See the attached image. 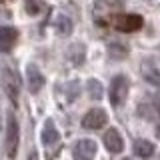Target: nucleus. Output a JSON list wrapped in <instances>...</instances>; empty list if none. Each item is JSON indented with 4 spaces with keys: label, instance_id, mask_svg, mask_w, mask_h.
Returning <instances> with one entry per match:
<instances>
[{
    "label": "nucleus",
    "instance_id": "obj_1",
    "mask_svg": "<svg viewBox=\"0 0 160 160\" xmlns=\"http://www.w3.org/2000/svg\"><path fill=\"white\" fill-rule=\"evenodd\" d=\"M0 84H2L4 92L8 94V98L12 100V104H18V92H20V78L16 74V70L8 64L0 66Z\"/></svg>",
    "mask_w": 160,
    "mask_h": 160
},
{
    "label": "nucleus",
    "instance_id": "obj_2",
    "mask_svg": "<svg viewBox=\"0 0 160 160\" xmlns=\"http://www.w3.org/2000/svg\"><path fill=\"white\" fill-rule=\"evenodd\" d=\"M144 20L142 16H138V14H114V16L108 18V26H112L114 30H118V32H138L140 28H142Z\"/></svg>",
    "mask_w": 160,
    "mask_h": 160
},
{
    "label": "nucleus",
    "instance_id": "obj_3",
    "mask_svg": "<svg viewBox=\"0 0 160 160\" xmlns=\"http://www.w3.org/2000/svg\"><path fill=\"white\" fill-rule=\"evenodd\" d=\"M122 8V0H96L94 2V20L98 26H108V18Z\"/></svg>",
    "mask_w": 160,
    "mask_h": 160
},
{
    "label": "nucleus",
    "instance_id": "obj_4",
    "mask_svg": "<svg viewBox=\"0 0 160 160\" xmlns=\"http://www.w3.org/2000/svg\"><path fill=\"white\" fill-rule=\"evenodd\" d=\"M128 90H130V82L126 76H122V74H118V76L112 78V82H110V104L112 106H122L124 100L128 96Z\"/></svg>",
    "mask_w": 160,
    "mask_h": 160
},
{
    "label": "nucleus",
    "instance_id": "obj_5",
    "mask_svg": "<svg viewBox=\"0 0 160 160\" xmlns=\"http://www.w3.org/2000/svg\"><path fill=\"white\" fill-rule=\"evenodd\" d=\"M18 142H20L18 120H16L14 114H8V120H6V156L8 158H16Z\"/></svg>",
    "mask_w": 160,
    "mask_h": 160
},
{
    "label": "nucleus",
    "instance_id": "obj_6",
    "mask_svg": "<svg viewBox=\"0 0 160 160\" xmlns=\"http://www.w3.org/2000/svg\"><path fill=\"white\" fill-rule=\"evenodd\" d=\"M106 122H108V116L102 108H92L82 116V128L86 130H98L106 126Z\"/></svg>",
    "mask_w": 160,
    "mask_h": 160
},
{
    "label": "nucleus",
    "instance_id": "obj_7",
    "mask_svg": "<svg viewBox=\"0 0 160 160\" xmlns=\"http://www.w3.org/2000/svg\"><path fill=\"white\" fill-rule=\"evenodd\" d=\"M72 154H74V160H94L96 156V142L94 140H78L72 148Z\"/></svg>",
    "mask_w": 160,
    "mask_h": 160
},
{
    "label": "nucleus",
    "instance_id": "obj_8",
    "mask_svg": "<svg viewBox=\"0 0 160 160\" xmlns=\"http://www.w3.org/2000/svg\"><path fill=\"white\" fill-rule=\"evenodd\" d=\"M18 40V30L12 26H0V52L6 54L14 48Z\"/></svg>",
    "mask_w": 160,
    "mask_h": 160
},
{
    "label": "nucleus",
    "instance_id": "obj_9",
    "mask_svg": "<svg viewBox=\"0 0 160 160\" xmlns=\"http://www.w3.org/2000/svg\"><path fill=\"white\" fill-rule=\"evenodd\" d=\"M26 84H28V90L32 94H38L40 90H42V86H44V76L34 64H30L26 68Z\"/></svg>",
    "mask_w": 160,
    "mask_h": 160
},
{
    "label": "nucleus",
    "instance_id": "obj_10",
    "mask_svg": "<svg viewBox=\"0 0 160 160\" xmlns=\"http://www.w3.org/2000/svg\"><path fill=\"white\" fill-rule=\"evenodd\" d=\"M104 146L114 154H118V152L124 150V140H122V136H120V132L116 128H110V130L104 132Z\"/></svg>",
    "mask_w": 160,
    "mask_h": 160
},
{
    "label": "nucleus",
    "instance_id": "obj_11",
    "mask_svg": "<svg viewBox=\"0 0 160 160\" xmlns=\"http://www.w3.org/2000/svg\"><path fill=\"white\" fill-rule=\"evenodd\" d=\"M142 76L148 84H154V86H160V68L154 66L150 60L142 62Z\"/></svg>",
    "mask_w": 160,
    "mask_h": 160
},
{
    "label": "nucleus",
    "instance_id": "obj_12",
    "mask_svg": "<svg viewBox=\"0 0 160 160\" xmlns=\"http://www.w3.org/2000/svg\"><path fill=\"white\" fill-rule=\"evenodd\" d=\"M84 44H72V46L68 48V52H66V58H68V62L72 64V66H80V64L84 62Z\"/></svg>",
    "mask_w": 160,
    "mask_h": 160
},
{
    "label": "nucleus",
    "instance_id": "obj_13",
    "mask_svg": "<svg viewBox=\"0 0 160 160\" xmlns=\"http://www.w3.org/2000/svg\"><path fill=\"white\" fill-rule=\"evenodd\" d=\"M132 150H134V154H136L138 158H150V156L154 154V144L150 142V140L140 138V140H136V142H134Z\"/></svg>",
    "mask_w": 160,
    "mask_h": 160
},
{
    "label": "nucleus",
    "instance_id": "obj_14",
    "mask_svg": "<svg viewBox=\"0 0 160 160\" xmlns=\"http://www.w3.org/2000/svg\"><path fill=\"white\" fill-rule=\"evenodd\" d=\"M54 28H56V32L60 36H68V34L72 32V20L68 16H64V14H60V16H56V20H54Z\"/></svg>",
    "mask_w": 160,
    "mask_h": 160
},
{
    "label": "nucleus",
    "instance_id": "obj_15",
    "mask_svg": "<svg viewBox=\"0 0 160 160\" xmlns=\"http://www.w3.org/2000/svg\"><path fill=\"white\" fill-rule=\"evenodd\" d=\"M42 142L44 144H54V142H58V130L54 128V122L52 120H48L46 122V126H44V130H42Z\"/></svg>",
    "mask_w": 160,
    "mask_h": 160
},
{
    "label": "nucleus",
    "instance_id": "obj_16",
    "mask_svg": "<svg viewBox=\"0 0 160 160\" xmlns=\"http://www.w3.org/2000/svg\"><path fill=\"white\" fill-rule=\"evenodd\" d=\"M108 54H110V58H114V60H122V58L128 56V48L124 46V44L114 42V44L108 46Z\"/></svg>",
    "mask_w": 160,
    "mask_h": 160
},
{
    "label": "nucleus",
    "instance_id": "obj_17",
    "mask_svg": "<svg viewBox=\"0 0 160 160\" xmlns=\"http://www.w3.org/2000/svg\"><path fill=\"white\" fill-rule=\"evenodd\" d=\"M42 8H44V0H24V10H26L30 16L40 14Z\"/></svg>",
    "mask_w": 160,
    "mask_h": 160
},
{
    "label": "nucleus",
    "instance_id": "obj_18",
    "mask_svg": "<svg viewBox=\"0 0 160 160\" xmlns=\"http://www.w3.org/2000/svg\"><path fill=\"white\" fill-rule=\"evenodd\" d=\"M86 86H88V96L92 98V100H100V98H102V92H104V90H102V84H100L98 80H94V78L88 80Z\"/></svg>",
    "mask_w": 160,
    "mask_h": 160
},
{
    "label": "nucleus",
    "instance_id": "obj_19",
    "mask_svg": "<svg viewBox=\"0 0 160 160\" xmlns=\"http://www.w3.org/2000/svg\"><path fill=\"white\" fill-rule=\"evenodd\" d=\"M156 138H158V140H160V122H158V124H156Z\"/></svg>",
    "mask_w": 160,
    "mask_h": 160
},
{
    "label": "nucleus",
    "instance_id": "obj_20",
    "mask_svg": "<svg viewBox=\"0 0 160 160\" xmlns=\"http://www.w3.org/2000/svg\"><path fill=\"white\" fill-rule=\"evenodd\" d=\"M28 160H38V154L36 152H32V154H30V158Z\"/></svg>",
    "mask_w": 160,
    "mask_h": 160
},
{
    "label": "nucleus",
    "instance_id": "obj_21",
    "mask_svg": "<svg viewBox=\"0 0 160 160\" xmlns=\"http://www.w3.org/2000/svg\"><path fill=\"white\" fill-rule=\"evenodd\" d=\"M124 160H132V158H124Z\"/></svg>",
    "mask_w": 160,
    "mask_h": 160
}]
</instances>
